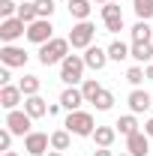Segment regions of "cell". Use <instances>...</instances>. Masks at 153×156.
<instances>
[{"label":"cell","instance_id":"d4e9b609","mask_svg":"<svg viewBox=\"0 0 153 156\" xmlns=\"http://www.w3.org/2000/svg\"><path fill=\"white\" fill-rule=\"evenodd\" d=\"M18 87H21V93H24V96H36L42 84H39V78H36V75H24V78L18 81Z\"/></svg>","mask_w":153,"mask_h":156},{"label":"cell","instance_id":"603a6c76","mask_svg":"<svg viewBox=\"0 0 153 156\" xmlns=\"http://www.w3.org/2000/svg\"><path fill=\"white\" fill-rule=\"evenodd\" d=\"M132 9L138 21H150L153 18V0H132Z\"/></svg>","mask_w":153,"mask_h":156},{"label":"cell","instance_id":"4316f807","mask_svg":"<svg viewBox=\"0 0 153 156\" xmlns=\"http://www.w3.org/2000/svg\"><path fill=\"white\" fill-rule=\"evenodd\" d=\"M69 129H57V132H51V147L54 150H69Z\"/></svg>","mask_w":153,"mask_h":156},{"label":"cell","instance_id":"4fadbf2b","mask_svg":"<svg viewBox=\"0 0 153 156\" xmlns=\"http://www.w3.org/2000/svg\"><path fill=\"white\" fill-rule=\"evenodd\" d=\"M21 87H12V84H3V90H0V105L6 108V111H15L21 102Z\"/></svg>","mask_w":153,"mask_h":156},{"label":"cell","instance_id":"ab89813d","mask_svg":"<svg viewBox=\"0 0 153 156\" xmlns=\"http://www.w3.org/2000/svg\"><path fill=\"white\" fill-rule=\"evenodd\" d=\"M96 3H111V0H96Z\"/></svg>","mask_w":153,"mask_h":156},{"label":"cell","instance_id":"d6986e66","mask_svg":"<svg viewBox=\"0 0 153 156\" xmlns=\"http://www.w3.org/2000/svg\"><path fill=\"white\" fill-rule=\"evenodd\" d=\"M90 3H93V0H69V15L78 18V21H87L90 18V9H93Z\"/></svg>","mask_w":153,"mask_h":156},{"label":"cell","instance_id":"f35d334b","mask_svg":"<svg viewBox=\"0 0 153 156\" xmlns=\"http://www.w3.org/2000/svg\"><path fill=\"white\" fill-rule=\"evenodd\" d=\"M45 156H60V150H51V153H45Z\"/></svg>","mask_w":153,"mask_h":156},{"label":"cell","instance_id":"2e32d148","mask_svg":"<svg viewBox=\"0 0 153 156\" xmlns=\"http://www.w3.org/2000/svg\"><path fill=\"white\" fill-rule=\"evenodd\" d=\"M129 57H135L138 63H150L153 42H132V45H129Z\"/></svg>","mask_w":153,"mask_h":156},{"label":"cell","instance_id":"ac0fdd59","mask_svg":"<svg viewBox=\"0 0 153 156\" xmlns=\"http://www.w3.org/2000/svg\"><path fill=\"white\" fill-rule=\"evenodd\" d=\"M114 138H117V129H114V126H96V132H93L96 147H111Z\"/></svg>","mask_w":153,"mask_h":156},{"label":"cell","instance_id":"3957f363","mask_svg":"<svg viewBox=\"0 0 153 156\" xmlns=\"http://www.w3.org/2000/svg\"><path fill=\"white\" fill-rule=\"evenodd\" d=\"M84 57H78V54H69V57L60 63V81H66L69 87H75L78 81H84Z\"/></svg>","mask_w":153,"mask_h":156},{"label":"cell","instance_id":"5bb4252c","mask_svg":"<svg viewBox=\"0 0 153 156\" xmlns=\"http://www.w3.org/2000/svg\"><path fill=\"white\" fill-rule=\"evenodd\" d=\"M81 102H87V99H84V93H81L78 87H66V90L60 93V105H63L66 111H78Z\"/></svg>","mask_w":153,"mask_h":156},{"label":"cell","instance_id":"f1b7e54d","mask_svg":"<svg viewBox=\"0 0 153 156\" xmlns=\"http://www.w3.org/2000/svg\"><path fill=\"white\" fill-rule=\"evenodd\" d=\"M33 3H36L39 18H51V15H54V9H57V6H54V0H33Z\"/></svg>","mask_w":153,"mask_h":156},{"label":"cell","instance_id":"277c9868","mask_svg":"<svg viewBox=\"0 0 153 156\" xmlns=\"http://www.w3.org/2000/svg\"><path fill=\"white\" fill-rule=\"evenodd\" d=\"M93 36H96V27L90 24V21H78L75 27L69 30V45L72 48H90L93 45Z\"/></svg>","mask_w":153,"mask_h":156},{"label":"cell","instance_id":"5b68a950","mask_svg":"<svg viewBox=\"0 0 153 156\" xmlns=\"http://www.w3.org/2000/svg\"><path fill=\"white\" fill-rule=\"evenodd\" d=\"M18 36H27V24L15 15V18H0V39L6 45H12Z\"/></svg>","mask_w":153,"mask_h":156},{"label":"cell","instance_id":"7c38bea8","mask_svg":"<svg viewBox=\"0 0 153 156\" xmlns=\"http://www.w3.org/2000/svg\"><path fill=\"white\" fill-rule=\"evenodd\" d=\"M84 63L99 72V69H105V63H108V51H102L99 45H90V48H84Z\"/></svg>","mask_w":153,"mask_h":156},{"label":"cell","instance_id":"8fae6325","mask_svg":"<svg viewBox=\"0 0 153 156\" xmlns=\"http://www.w3.org/2000/svg\"><path fill=\"white\" fill-rule=\"evenodd\" d=\"M0 63L9 66V69H12V66H24V63H27V51L18 48V45H3V48H0Z\"/></svg>","mask_w":153,"mask_h":156},{"label":"cell","instance_id":"8992f818","mask_svg":"<svg viewBox=\"0 0 153 156\" xmlns=\"http://www.w3.org/2000/svg\"><path fill=\"white\" fill-rule=\"evenodd\" d=\"M27 39L36 42V45L51 42V39H54V27H51V21H48V18H39V21H33V24H27Z\"/></svg>","mask_w":153,"mask_h":156},{"label":"cell","instance_id":"e0dca14e","mask_svg":"<svg viewBox=\"0 0 153 156\" xmlns=\"http://www.w3.org/2000/svg\"><path fill=\"white\" fill-rule=\"evenodd\" d=\"M24 111H27V114L36 120V117L48 114V105H45V99H42V96L36 93V96H27V99H24Z\"/></svg>","mask_w":153,"mask_h":156},{"label":"cell","instance_id":"4dcf8cb0","mask_svg":"<svg viewBox=\"0 0 153 156\" xmlns=\"http://www.w3.org/2000/svg\"><path fill=\"white\" fill-rule=\"evenodd\" d=\"M144 78H147V75H144V69H141V66H132V69L126 72V81H129L132 87H138V84H141Z\"/></svg>","mask_w":153,"mask_h":156},{"label":"cell","instance_id":"d590c367","mask_svg":"<svg viewBox=\"0 0 153 156\" xmlns=\"http://www.w3.org/2000/svg\"><path fill=\"white\" fill-rule=\"evenodd\" d=\"M144 132H147V135L153 138V117H150V120H147V123H144Z\"/></svg>","mask_w":153,"mask_h":156},{"label":"cell","instance_id":"ffe728a7","mask_svg":"<svg viewBox=\"0 0 153 156\" xmlns=\"http://www.w3.org/2000/svg\"><path fill=\"white\" fill-rule=\"evenodd\" d=\"M102 90H105V87H102V84H99L96 78H84V81H81V93H84V99H87L90 105L96 102V96H99Z\"/></svg>","mask_w":153,"mask_h":156},{"label":"cell","instance_id":"52a82bcc","mask_svg":"<svg viewBox=\"0 0 153 156\" xmlns=\"http://www.w3.org/2000/svg\"><path fill=\"white\" fill-rule=\"evenodd\" d=\"M30 123H33V117L27 114V111H9L6 114V129L12 132V135H30Z\"/></svg>","mask_w":153,"mask_h":156},{"label":"cell","instance_id":"8d00e7d4","mask_svg":"<svg viewBox=\"0 0 153 156\" xmlns=\"http://www.w3.org/2000/svg\"><path fill=\"white\" fill-rule=\"evenodd\" d=\"M144 75H147V78H150V81H153V63H150V66H147V69H144Z\"/></svg>","mask_w":153,"mask_h":156},{"label":"cell","instance_id":"60d3db41","mask_svg":"<svg viewBox=\"0 0 153 156\" xmlns=\"http://www.w3.org/2000/svg\"><path fill=\"white\" fill-rule=\"evenodd\" d=\"M120 156H132V153H120Z\"/></svg>","mask_w":153,"mask_h":156},{"label":"cell","instance_id":"44dd1931","mask_svg":"<svg viewBox=\"0 0 153 156\" xmlns=\"http://www.w3.org/2000/svg\"><path fill=\"white\" fill-rule=\"evenodd\" d=\"M114 129L120 132V135H126V138H129V135H135V132H141V129H138V120H135L132 114H123V117H120V120L114 123Z\"/></svg>","mask_w":153,"mask_h":156},{"label":"cell","instance_id":"7a4b0ae2","mask_svg":"<svg viewBox=\"0 0 153 156\" xmlns=\"http://www.w3.org/2000/svg\"><path fill=\"white\" fill-rule=\"evenodd\" d=\"M72 135H81V138H87V135H93L96 132V123H93V117H90V111H69V117H66V123H63Z\"/></svg>","mask_w":153,"mask_h":156},{"label":"cell","instance_id":"30bf717a","mask_svg":"<svg viewBox=\"0 0 153 156\" xmlns=\"http://www.w3.org/2000/svg\"><path fill=\"white\" fill-rule=\"evenodd\" d=\"M126 150L132 156H147L153 153V144H150V135L147 132H135V135L126 138Z\"/></svg>","mask_w":153,"mask_h":156},{"label":"cell","instance_id":"74e56055","mask_svg":"<svg viewBox=\"0 0 153 156\" xmlns=\"http://www.w3.org/2000/svg\"><path fill=\"white\" fill-rule=\"evenodd\" d=\"M3 156H18V153H15V150H6V153H3Z\"/></svg>","mask_w":153,"mask_h":156},{"label":"cell","instance_id":"9a60e30c","mask_svg":"<svg viewBox=\"0 0 153 156\" xmlns=\"http://www.w3.org/2000/svg\"><path fill=\"white\" fill-rule=\"evenodd\" d=\"M150 105H153V96L147 93V90H132V93H129V108H132L135 114L147 111Z\"/></svg>","mask_w":153,"mask_h":156},{"label":"cell","instance_id":"b9f144b4","mask_svg":"<svg viewBox=\"0 0 153 156\" xmlns=\"http://www.w3.org/2000/svg\"><path fill=\"white\" fill-rule=\"evenodd\" d=\"M111 3H117V0H111Z\"/></svg>","mask_w":153,"mask_h":156},{"label":"cell","instance_id":"1f68e13d","mask_svg":"<svg viewBox=\"0 0 153 156\" xmlns=\"http://www.w3.org/2000/svg\"><path fill=\"white\" fill-rule=\"evenodd\" d=\"M9 147H12V132H9V129H0V150L6 153Z\"/></svg>","mask_w":153,"mask_h":156},{"label":"cell","instance_id":"ba28073f","mask_svg":"<svg viewBox=\"0 0 153 156\" xmlns=\"http://www.w3.org/2000/svg\"><path fill=\"white\" fill-rule=\"evenodd\" d=\"M48 147H51V135H45V132H30V135H24V150L30 156H45Z\"/></svg>","mask_w":153,"mask_h":156},{"label":"cell","instance_id":"836d02e7","mask_svg":"<svg viewBox=\"0 0 153 156\" xmlns=\"http://www.w3.org/2000/svg\"><path fill=\"white\" fill-rule=\"evenodd\" d=\"M60 108H63L60 102H54V105H48V117H57V114H60Z\"/></svg>","mask_w":153,"mask_h":156},{"label":"cell","instance_id":"9c48e42d","mask_svg":"<svg viewBox=\"0 0 153 156\" xmlns=\"http://www.w3.org/2000/svg\"><path fill=\"white\" fill-rule=\"evenodd\" d=\"M102 21H105V30L108 33H120L123 30V12L117 3H105L102 6Z\"/></svg>","mask_w":153,"mask_h":156},{"label":"cell","instance_id":"f546056e","mask_svg":"<svg viewBox=\"0 0 153 156\" xmlns=\"http://www.w3.org/2000/svg\"><path fill=\"white\" fill-rule=\"evenodd\" d=\"M18 15V6L12 0H0V18H15Z\"/></svg>","mask_w":153,"mask_h":156},{"label":"cell","instance_id":"484cf974","mask_svg":"<svg viewBox=\"0 0 153 156\" xmlns=\"http://www.w3.org/2000/svg\"><path fill=\"white\" fill-rule=\"evenodd\" d=\"M18 18L24 21V24H33V21H39L36 3H21V6H18Z\"/></svg>","mask_w":153,"mask_h":156},{"label":"cell","instance_id":"d6a6232c","mask_svg":"<svg viewBox=\"0 0 153 156\" xmlns=\"http://www.w3.org/2000/svg\"><path fill=\"white\" fill-rule=\"evenodd\" d=\"M9 78H12L9 75V66H3V69H0V84H9Z\"/></svg>","mask_w":153,"mask_h":156},{"label":"cell","instance_id":"cb8c5ba5","mask_svg":"<svg viewBox=\"0 0 153 156\" xmlns=\"http://www.w3.org/2000/svg\"><path fill=\"white\" fill-rule=\"evenodd\" d=\"M132 42H153V30L147 21H138L132 27Z\"/></svg>","mask_w":153,"mask_h":156},{"label":"cell","instance_id":"7402d4cb","mask_svg":"<svg viewBox=\"0 0 153 156\" xmlns=\"http://www.w3.org/2000/svg\"><path fill=\"white\" fill-rule=\"evenodd\" d=\"M126 57H129V45L120 42V39H114V42L108 45V60H117V63H120V60H126Z\"/></svg>","mask_w":153,"mask_h":156},{"label":"cell","instance_id":"83f0119b","mask_svg":"<svg viewBox=\"0 0 153 156\" xmlns=\"http://www.w3.org/2000/svg\"><path fill=\"white\" fill-rule=\"evenodd\" d=\"M96 111H111V105H114V93L111 90H102L99 96H96Z\"/></svg>","mask_w":153,"mask_h":156},{"label":"cell","instance_id":"e575fe53","mask_svg":"<svg viewBox=\"0 0 153 156\" xmlns=\"http://www.w3.org/2000/svg\"><path fill=\"white\" fill-rule=\"evenodd\" d=\"M93 156H111V150L108 147H99V150H93Z\"/></svg>","mask_w":153,"mask_h":156},{"label":"cell","instance_id":"6da1fadb","mask_svg":"<svg viewBox=\"0 0 153 156\" xmlns=\"http://www.w3.org/2000/svg\"><path fill=\"white\" fill-rule=\"evenodd\" d=\"M66 57H69V39L54 36L51 42H45V45L39 48V63H42V66H54V63H63Z\"/></svg>","mask_w":153,"mask_h":156}]
</instances>
